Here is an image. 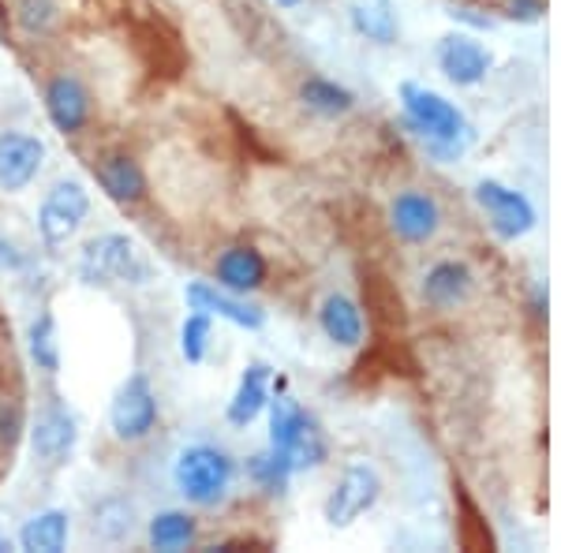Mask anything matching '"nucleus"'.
Listing matches in <instances>:
<instances>
[{"label": "nucleus", "instance_id": "nucleus-22", "mask_svg": "<svg viewBox=\"0 0 561 553\" xmlns=\"http://www.w3.org/2000/svg\"><path fill=\"white\" fill-rule=\"evenodd\" d=\"M195 520L187 512H180V509H169V512H158L150 520V528H147V539H150V546L153 550H161V553H176V550H187L195 542Z\"/></svg>", "mask_w": 561, "mask_h": 553}, {"label": "nucleus", "instance_id": "nucleus-26", "mask_svg": "<svg viewBox=\"0 0 561 553\" xmlns=\"http://www.w3.org/2000/svg\"><path fill=\"white\" fill-rule=\"evenodd\" d=\"M31 356L45 375H57L60 370V341H57V322H53V314H38V319H34Z\"/></svg>", "mask_w": 561, "mask_h": 553}, {"label": "nucleus", "instance_id": "nucleus-15", "mask_svg": "<svg viewBox=\"0 0 561 553\" xmlns=\"http://www.w3.org/2000/svg\"><path fill=\"white\" fill-rule=\"evenodd\" d=\"M270 404V367L266 362H251L248 370H243L237 393H232L229 401V423L232 426H251L259 419L262 412H266Z\"/></svg>", "mask_w": 561, "mask_h": 553}, {"label": "nucleus", "instance_id": "nucleus-3", "mask_svg": "<svg viewBox=\"0 0 561 553\" xmlns=\"http://www.w3.org/2000/svg\"><path fill=\"white\" fill-rule=\"evenodd\" d=\"M79 280L83 285H113V280H147V266L139 262V251L128 235L105 232L94 235L83 251H79Z\"/></svg>", "mask_w": 561, "mask_h": 553}, {"label": "nucleus", "instance_id": "nucleus-21", "mask_svg": "<svg viewBox=\"0 0 561 553\" xmlns=\"http://www.w3.org/2000/svg\"><path fill=\"white\" fill-rule=\"evenodd\" d=\"M352 26H356V34H364L367 42H378V45L397 42V15L389 0H356V4H352Z\"/></svg>", "mask_w": 561, "mask_h": 553}, {"label": "nucleus", "instance_id": "nucleus-32", "mask_svg": "<svg viewBox=\"0 0 561 553\" xmlns=\"http://www.w3.org/2000/svg\"><path fill=\"white\" fill-rule=\"evenodd\" d=\"M277 4H280V8H300L304 0H277Z\"/></svg>", "mask_w": 561, "mask_h": 553}, {"label": "nucleus", "instance_id": "nucleus-16", "mask_svg": "<svg viewBox=\"0 0 561 553\" xmlns=\"http://www.w3.org/2000/svg\"><path fill=\"white\" fill-rule=\"evenodd\" d=\"M472 296V269L465 266V262H438V266L427 269V277H423V299H427L431 307H457L465 303V299Z\"/></svg>", "mask_w": 561, "mask_h": 553}, {"label": "nucleus", "instance_id": "nucleus-29", "mask_svg": "<svg viewBox=\"0 0 561 553\" xmlns=\"http://www.w3.org/2000/svg\"><path fill=\"white\" fill-rule=\"evenodd\" d=\"M542 12H547L542 0H510V4H505V15H510L513 23H539Z\"/></svg>", "mask_w": 561, "mask_h": 553}, {"label": "nucleus", "instance_id": "nucleus-12", "mask_svg": "<svg viewBox=\"0 0 561 553\" xmlns=\"http://www.w3.org/2000/svg\"><path fill=\"white\" fill-rule=\"evenodd\" d=\"M389 224L404 243H427L442 224V210L431 195L423 192H401L389 206Z\"/></svg>", "mask_w": 561, "mask_h": 553}, {"label": "nucleus", "instance_id": "nucleus-28", "mask_svg": "<svg viewBox=\"0 0 561 553\" xmlns=\"http://www.w3.org/2000/svg\"><path fill=\"white\" fill-rule=\"evenodd\" d=\"M20 23H23V31H31V34H45V31H53L57 26V4L53 0H20Z\"/></svg>", "mask_w": 561, "mask_h": 553}, {"label": "nucleus", "instance_id": "nucleus-13", "mask_svg": "<svg viewBox=\"0 0 561 553\" xmlns=\"http://www.w3.org/2000/svg\"><path fill=\"white\" fill-rule=\"evenodd\" d=\"M45 113H49L53 128L76 135L87 128L90 120V94L76 76H57L45 87Z\"/></svg>", "mask_w": 561, "mask_h": 553}, {"label": "nucleus", "instance_id": "nucleus-25", "mask_svg": "<svg viewBox=\"0 0 561 553\" xmlns=\"http://www.w3.org/2000/svg\"><path fill=\"white\" fill-rule=\"evenodd\" d=\"M135 528V505L128 497H105L94 509V534L102 542H124Z\"/></svg>", "mask_w": 561, "mask_h": 553}, {"label": "nucleus", "instance_id": "nucleus-23", "mask_svg": "<svg viewBox=\"0 0 561 553\" xmlns=\"http://www.w3.org/2000/svg\"><path fill=\"white\" fill-rule=\"evenodd\" d=\"M293 457H288L285 449H262L251 457V464H248V475H251V483H259L266 494H285V486H288V479H293Z\"/></svg>", "mask_w": 561, "mask_h": 553}, {"label": "nucleus", "instance_id": "nucleus-27", "mask_svg": "<svg viewBox=\"0 0 561 553\" xmlns=\"http://www.w3.org/2000/svg\"><path fill=\"white\" fill-rule=\"evenodd\" d=\"M206 344H210V314H203V311L187 314L184 325H180V352H184V359L203 362Z\"/></svg>", "mask_w": 561, "mask_h": 553}, {"label": "nucleus", "instance_id": "nucleus-6", "mask_svg": "<svg viewBox=\"0 0 561 553\" xmlns=\"http://www.w3.org/2000/svg\"><path fill=\"white\" fill-rule=\"evenodd\" d=\"M158 423V396L147 375H131L108 404V426L121 441H142Z\"/></svg>", "mask_w": 561, "mask_h": 553}, {"label": "nucleus", "instance_id": "nucleus-33", "mask_svg": "<svg viewBox=\"0 0 561 553\" xmlns=\"http://www.w3.org/2000/svg\"><path fill=\"white\" fill-rule=\"evenodd\" d=\"M8 550H12V542H8L4 534H0V553H8Z\"/></svg>", "mask_w": 561, "mask_h": 553}, {"label": "nucleus", "instance_id": "nucleus-30", "mask_svg": "<svg viewBox=\"0 0 561 553\" xmlns=\"http://www.w3.org/2000/svg\"><path fill=\"white\" fill-rule=\"evenodd\" d=\"M454 20H460V23H468V26H476V31H494V20L491 15H476L472 8H454Z\"/></svg>", "mask_w": 561, "mask_h": 553}, {"label": "nucleus", "instance_id": "nucleus-20", "mask_svg": "<svg viewBox=\"0 0 561 553\" xmlns=\"http://www.w3.org/2000/svg\"><path fill=\"white\" fill-rule=\"evenodd\" d=\"M266 407H270V446L293 452L300 434L311 426V415H307L293 396H277V401H270Z\"/></svg>", "mask_w": 561, "mask_h": 553}, {"label": "nucleus", "instance_id": "nucleus-10", "mask_svg": "<svg viewBox=\"0 0 561 553\" xmlns=\"http://www.w3.org/2000/svg\"><path fill=\"white\" fill-rule=\"evenodd\" d=\"M79 441L76 430V415L60 404H49L38 412V419L31 423V449L34 457L45 460V464H60Z\"/></svg>", "mask_w": 561, "mask_h": 553}, {"label": "nucleus", "instance_id": "nucleus-31", "mask_svg": "<svg viewBox=\"0 0 561 553\" xmlns=\"http://www.w3.org/2000/svg\"><path fill=\"white\" fill-rule=\"evenodd\" d=\"M20 266H23V255L0 235V269H20Z\"/></svg>", "mask_w": 561, "mask_h": 553}, {"label": "nucleus", "instance_id": "nucleus-9", "mask_svg": "<svg viewBox=\"0 0 561 553\" xmlns=\"http://www.w3.org/2000/svg\"><path fill=\"white\" fill-rule=\"evenodd\" d=\"M491 53L483 49L476 38L468 34H449V38L438 42V68L449 83L457 87H479L491 71Z\"/></svg>", "mask_w": 561, "mask_h": 553}, {"label": "nucleus", "instance_id": "nucleus-17", "mask_svg": "<svg viewBox=\"0 0 561 553\" xmlns=\"http://www.w3.org/2000/svg\"><path fill=\"white\" fill-rule=\"evenodd\" d=\"M319 325H322L325 337L333 344H341V348H356V344L364 341V311L341 292L322 299Z\"/></svg>", "mask_w": 561, "mask_h": 553}, {"label": "nucleus", "instance_id": "nucleus-11", "mask_svg": "<svg viewBox=\"0 0 561 553\" xmlns=\"http://www.w3.org/2000/svg\"><path fill=\"white\" fill-rule=\"evenodd\" d=\"M184 299L192 311H203V314H217V319L240 325V330H262L266 325V314H262V307L255 303H243L237 292H217L214 285H206V280H192V285L184 288Z\"/></svg>", "mask_w": 561, "mask_h": 553}, {"label": "nucleus", "instance_id": "nucleus-1", "mask_svg": "<svg viewBox=\"0 0 561 553\" xmlns=\"http://www.w3.org/2000/svg\"><path fill=\"white\" fill-rule=\"evenodd\" d=\"M401 108L404 124L427 142V150L438 161H457L468 150V142H472V128H468L465 113L427 87L401 83Z\"/></svg>", "mask_w": 561, "mask_h": 553}, {"label": "nucleus", "instance_id": "nucleus-5", "mask_svg": "<svg viewBox=\"0 0 561 553\" xmlns=\"http://www.w3.org/2000/svg\"><path fill=\"white\" fill-rule=\"evenodd\" d=\"M378 494H382V479L370 464H348L333 494L325 497V523L330 528H352L364 512L375 509Z\"/></svg>", "mask_w": 561, "mask_h": 553}, {"label": "nucleus", "instance_id": "nucleus-4", "mask_svg": "<svg viewBox=\"0 0 561 553\" xmlns=\"http://www.w3.org/2000/svg\"><path fill=\"white\" fill-rule=\"evenodd\" d=\"M90 214V195L79 180H60L49 195H45L38 210V232L49 247H65V243L83 229Z\"/></svg>", "mask_w": 561, "mask_h": 553}, {"label": "nucleus", "instance_id": "nucleus-18", "mask_svg": "<svg viewBox=\"0 0 561 553\" xmlns=\"http://www.w3.org/2000/svg\"><path fill=\"white\" fill-rule=\"evenodd\" d=\"M98 184L105 187L108 198L116 203H139L147 195V172L139 169V161L128 153H113L98 165Z\"/></svg>", "mask_w": 561, "mask_h": 553}, {"label": "nucleus", "instance_id": "nucleus-19", "mask_svg": "<svg viewBox=\"0 0 561 553\" xmlns=\"http://www.w3.org/2000/svg\"><path fill=\"white\" fill-rule=\"evenodd\" d=\"M68 531H71V516L65 509H45L23 523L20 546L31 553H60L68 546Z\"/></svg>", "mask_w": 561, "mask_h": 553}, {"label": "nucleus", "instance_id": "nucleus-7", "mask_svg": "<svg viewBox=\"0 0 561 553\" xmlns=\"http://www.w3.org/2000/svg\"><path fill=\"white\" fill-rule=\"evenodd\" d=\"M476 203L483 206L486 221H491V229L502 235V240H520V235H528L539 221L536 206H531L520 192L497 184V180H479Z\"/></svg>", "mask_w": 561, "mask_h": 553}, {"label": "nucleus", "instance_id": "nucleus-14", "mask_svg": "<svg viewBox=\"0 0 561 553\" xmlns=\"http://www.w3.org/2000/svg\"><path fill=\"white\" fill-rule=\"evenodd\" d=\"M262 280H266V258H262L255 247L221 251V258H217V285H221L225 292L248 296V292H255V288H262Z\"/></svg>", "mask_w": 561, "mask_h": 553}, {"label": "nucleus", "instance_id": "nucleus-24", "mask_svg": "<svg viewBox=\"0 0 561 553\" xmlns=\"http://www.w3.org/2000/svg\"><path fill=\"white\" fill-rule=\"evenodd\" d=\"M300 97H304V105L319 116H345L348 108L356 105L352 90L337 87L333 79H307V83L300 87Z\"/></svg>", "mask_w": 561, "mask_h": 553}, {"label": "nucleus", "instance_id": "nucleus-8", "mask_svg": "<svg viewBox=\"0 0 561 553\" xmlns=\"http://www.w3.org/2000/svg\"><path fill=\"white\" fill-rule=\"evenodd\" d=\"M45 142L26 131H4L0 135V192L15 195L31 187V180L42 172Z\"/></svg>", "mask_w": 561, "mask_h": 553}, {"label": "nucleus", "instance_id": "nucleus-2", "mask_svg": "<svg viewBox=\"0 0 561 553\" xmlns=\"http://www.w3.org/2000/svg\"><path fill=\"white\" fill-rule=\"evenodd\" d=\"M232 475H237V464L229 460V452H221L217 446H187L173 464L176 489L192 505H203V509H210L229 494Z\"/></svg>", "mask_w": 561, "mask_h": 553}]
</instances>
